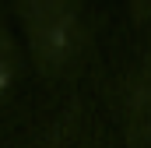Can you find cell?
Here are the masks:
<instances>
[{
	"label": "cell",
	"mask_w": 151,
	"mask_h": 148,
	"mask_svg": "<svg viewBox=\"0 0 151 148\" xmlns=\"http://www.w3.org/2000/svg\"><path fill=\"white\" fill-rule=\"evenodd\" d=\"M137 4H141V11H144V14L151 18V0H137Z\"/></svg>",
	"instance_id": "cell-1"
}]
</instances>
